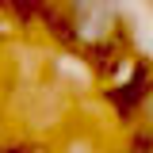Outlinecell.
I'll list each match as a JSON object with an SVG mask.
<instances>
[{
  "mask_svg": "<svg viewBox=\"0 0 153 153\" xmlns=\"http://www.w3.org/2000/svg\"><path fill=\"white\" fill-rule=\"evenodd\" d=\"M119 23L115 0H73V31L84 42H103Z\"/></svg>",
  "mask_w": 153,
  "mask_h": 153,
  "instance_id": "6da1fadb",
  "label": "cell"
}]
</instances>
